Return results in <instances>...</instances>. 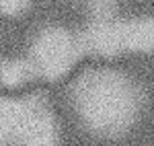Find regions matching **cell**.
Returning <instances> with one entry per match:
<instances>
[{"label": "cell", "mask_w": 154, "mask_h": 146, "mask_svg": "<svg viewBox=\"0 0 154 146\" xmlns=\"http://www.w3.org/2000/svg\"><path fill=\"white\" fill-rule=\"evenodd\" d=\"M62 107L74 132L93 142H123L136 134L148 109V91L128 68H80L62 89Z\"/></svg>", "instance_id": "1"}, {"label": "cell", "mask_w": 154, "mask_h": 146, "mask_svg": "<svg viewBox=\"0 0 154 146\" xmlns=\"http://www.w3.org/2000/svg\"><path fill=\"white\" fill-rule=\"evenodd\" d=\"M37 70L23 58H0V93L21 95L33 89L37 82Z\"/></svg>", "instance_id": "2"}, {"label": "cell", "mask_w": 154, "mask_h": 146, "mask_svg": "<svg viewBox=\"0 0 154 146\" xmlns=\"http://www.w3.org/2000/svg\"><path fill=\"white\" fill-rule=\"evenodd\" d=\"M37 0H0V19L4 23H23L35 11Z\"/></svg>", "instance_id": "3"}]
</instances>
